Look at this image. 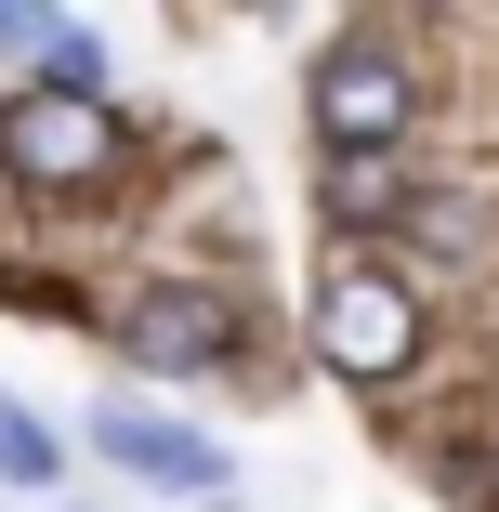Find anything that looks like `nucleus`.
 <instances>
[{"label": "nucleus", "instance_id": "1", "mask_svg": "<svg viewBox=\"0 0 499 512\" xmlns=\"http://www.w3.org/2000/svg\"><path fill=\"white\" fill-rule=\"evenodd\" d=\"M0 171L27 197H92L119 171V106L106 92H14L0 106Z\"/></svg>", "mask_w": 499, "mask_h": 512}, {"label": "nucleus", "instance_id": "2", "mask_svg": "<svg viewBox=\"0 0 499 512\" xmlns=\"http://www.w3.org/2000/svg\"><path fill=\"white\" fill-rule=\"evenodd\" d=\"M316 355H329L342 381H408V368H421V289L381 276V263H329V289H316Z\"/></svg>", "mask_w": 499, "mask_h": 512}, {"label": "nucleus", "instance_id": "3", "mask_svg": "<svg viewBox=\"0 0 499 512\" xmlns=\"http://www.w3.org/2000/svg\"><path fill=\"white\" fill-rule=\"evenodd\" d=\"M408 119H421V79H408V53L342 40V53L316 66V145H329V158H394V145H408Z\"/></svg>", "mask_w": 499, "mask_h": 512}, {"label": "nucleus", "instance_id": "4", "mask_svg": "<svg viewBox=\"0 0 499 512\" xmlns=\"http://www.w3.org/2000/svg\"><path fill=\"white\" fill-rule=\"evenodd\" d=\"M119 355L158 368V381H197V368H224L237 355V302L224 289H197V276H158L119 302Z\"/></svg>", "mask_w": 499, "mask_h": 512}, {"label": "nucleus", "instance_id": "5", "mask_svg": "<svg viewBox=\"0 0 499 512\" xmlns=\"http://www.w3.org/2000/svg\"><path fill=\"white\" fill-rule=\"evenodd\" d=\"M92 447H106L119 473H145V486H197V499L224 486V447L184 434V421H145V407H92Z\"/></svg>", "mask_w": 499, "mask_h": 512}, {"label": "nucleus", "instance_id": "6", "mask_svg": "<svg viewBox=\"0 0 499 512\" xmlns=\"http://www.w3.org/2000/svg\"><path fill=\"white\" fill-rule=\"evenodd\" d=\"M394 211H421L394 184V158H329V224H394Z\"/></svg>", "mask_w": 499, "mask_h": 512}, {"label": "nucleus", "instance_id": "7", "mask_svg": "<svg viewBox=\"0 0 499 512\" xmlns=\"http://www.w3.org/2000/svg\"><path fill=\"white\" fill-rule=\"evenodd\" d=\"M53 460H66V447H53V434L27 421L14 394H0V486H53Z\"/></svg>", "mask_w": 499, "mask_h": 512}]
</instances>
